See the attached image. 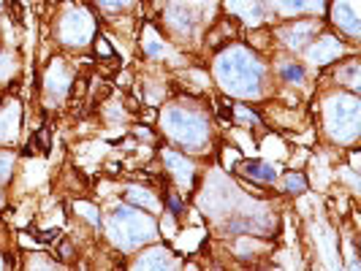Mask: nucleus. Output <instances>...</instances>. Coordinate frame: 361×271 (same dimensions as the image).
<instances>
[{
	"label": "nucleus",
	"mask_w": 361,
	"mask_h": 271,
	"mask_svg": "<svg viewBox=\"0 0 361 271\" xmlns=\"http://www.w3.org/2000/svg\"><path fill=\"white\" fill-rule=\"evenodd\" d=\"M217 79L236 95H253L261 82V63L247 49L234 46L217 60Z\"/></svg>",
	"instance_id": "1"
},
{
	"label": "nucleus",
	"mask_w": 361,
	"mask_h": 271,
	"mask_svg": "<svg viewBox=\"0 0 361 271\" xmlns=\"http://www.w3.org/2000/svg\"><path fill=\"white\" fill-rule=\"evenodd\" d=\"M114 234L120 236V244L133 247V244H142L147 239H152L155 236V225L142 212H136L130 206H120L114 212Z\"/></svg>",
	"instance_id": "2"
},
{
	"label": "nucleus",
	"mask_w": 361,
	"mask_h": 271,
	"mask_svg": "<svg viewBox=\"0 0 361 271\" xmlns=\"http://www.w3.org/2000/svg\"><path fill=\"white\" fill-rule=\"evenodd\" d=\"M166 130L174 139H180L182 144H190V146L204 144V139H207V125L201 122L199 117H193L188 111H180V108H171L166 114Z\"/></svg>",
	"instance_id": "3"
},
{
	"label": "nucleus",
	"mask_w": 361,
	"mask_h": 271,
	"mask_svg": "<svg viewBox=\"0 0 361 271\" xmlns=\"http://www.w3.org/2000/svg\"><path fill=\"white\" fill-rule=\"evenodd\" d=\"M331 125L337 139H353L359 130V103L356 98H340L331 103Z\"/></svg>",
	"instance_id": "4"
},
{
	"label": "nucleus",
	"mask_w": 361,
	"mask_h": 271,
	"mask_svg": "<svg viewBox=\"0 0 361 271\" xmlns=\"http://www.w3.org/2000/svg\"><path fill=\"white\" fill-rule=\"evenodd\" d=\"M359 0H334L331 3V17L343 27L348 36H359L361 17H359Z\"/></svg>",
	"instance_id": "5"
},
{
	"label": "nucleus",
	"mask_w": 361,
	"mask_h": 271,
	"mask_svg": "<svg viewBox=\"0 0 361 271\" xmlns=\"http://www.w3.org/2000/svg\"><path fill=\"white\" fill-rule=\"evenodd\" d=\"M60 33H63V41H68V44H82L92 33L90 14L87 11H71L68 17L63 19Z\"/></svg>",
	"instance_id": "6"
},
{
	"label": "nucleus",
	"mask_w": 361,
	"mask_h": 271,
	"mask_svg": "<svg viewBox=\"0 0 361 271\" xmlns=\"http://www.w3.org/2000/svg\"><path fill=\"white\" fill-rule=\"evenodd\" d=\"M343 54V44L337 41V38H321L318 41V46H312L310 49V60L315 63V65H324V63H331V60H337Z\"/></svg>",
	"instance_id": "7"
},
{
	"label": "nucleus",
	"mask_w": 361,
	"mask_h": 271,
	"mask_svg": "<svg viewBox=\"0 0 361 271\" xmlns=\"http://www.w3.org/2000/svg\"><path fill=\"white\" fill-rule=\"evenodd\" d=\"M315 30H318V25H315V22H299V25L288 27L283 36H286V44H288V46H296V49H299V46H305V44H307L310 36H312Z\"/></svg>",
	"instance_id": "8"
},
{
	"label": "nucleus",
	"mask_w": 361,
	"mask_h": 271,
	"mask_svg": "<svg viewBox=\"0 0 361 271\" xmlns=\"http://www.w3.org/2000/svg\"><path fill=\"white\" fill-rule=\"evenodd\" d=\"M242 171H245L247 177H253V179H261V182L277 179V165H269V163H261V160L242 163Z\"/></svg>",
	"instance_id": "9"
},
{
	"label": "nucleus",
	"mask_w": 361,
	"mask_h": 271,
	"mask_svg": "<svg viewBox=\"0 0 361 271\" xmlns=\"http://www.w3.org/2000/svg\"><path fill=\"white\" fill-rule=\"evenodd\" d=\"M324 0H277V6L288 14H296V11H315Z\"/></svg>",
	"instance_id": "10"
},
{
	"label": "nucleus",
	"mask_w": 361,
	"mask_h": 271,
	"mask_svg": "<svg viewBox=\"0 0 361 271\" xmlns=\"http://www.w3.org/2000/svg\"><path fill=\"white\" fill-rule=\"evenodd\" d=\"M166 44H163L161 38L155 36L152 30L147 33V38H145V54H149V57H166Z\"/></svg>",
	"instance_id": "11"
},
{
	"label": "nucleus",
	"mask_w": 361,
	"mask_h": 271,
	"mask_svg": "<svg viewBox=\"0 0 361 271\" xmlns=\"http://www.w3.org/2000/svg\"><path fill=\"white\" fill-rule=\"evenodd\" d=\"M33 152H49V130L47 127H41L36 136H33V141H30V149H27V155H33Z\"/></svg>",
	"instance_id": "12"
},
{
	"label": "nucleus",
	"mask_w": 361,
	"mask_h": 271,
	"mask_svg": "<svg viewBox=\"0 0 361 271\" xmlns=\"http://www.w3.org/2000/svg\"><path fill=\"white\" fill-rule=\"evenodd\" d=\"M11 122H17V114H0V141H6V139H14V133H17V125L11 127Z\"/></svg>",
	"instance_id": "13"
},
{
	"label": "nucleus",
	"mask_w": 361,
	"mask_h": 271,
	"mask_svg": "<svg viewBox=\"0 0 361 271\" xmlns=\"http://www.w3.org/2000/svg\"><path fill=\"white\" fill-rule=\"evenodd\" d=\"M166 163H169V165H174L171 171H174L177 177H182V179H188V177H190V163H185V160L180 158V155L169 152V155H166Z\"/></svg>",
	"instance_id": "14"
},
{
	"label": "nucleus",
	"mask_w": 361,
	"mask_h": 271,
	"mask_svg": "<svg viewBox=\"0 0 361 271\" xmlns=\"http://www.w3.org/2000/svg\"><path fill=\"white\" fill-rule=\"evenodd\" d=\"M280 73H283V79H286V82H290V84H302V79H305V68H302V65H296V63L283 65V68H280Z\"/></svg>",
	"instance_id": "15"
},
{
	"label": "nucleus",
	"mask_w": 361,
	"mask_h": 271,
	"mask_svg": "<svg viewBox=\"0 0 361 271\" xmlns=\"http://www.w3.org/2000/svg\"><path fill=\"white\" fill-rule=\"evenodd\" d=\"M286 190H288V193H305V190H307L305 174H296V171L288 174V177H286Z\"/></svg>",
	"instance_id": "16"
},
{
	"label": "nucleus",
	"mask_w": 361,
	"mask_h": 271,
	"mask_svg": "<svg viewBox=\"0 0 361 271\" xmlns=\"http://www.w3.org/2000/svg\"><path fill=\"white\" fill-rule=\"evenodd\" d=\"M128 198H130V201H139V203H145V206H149V209H158V201L152 198L149 193H142L139 187H133V190H128Z\"/></svg>",
	"instance_id": "17"
},
{
	"label": "nucleus",
	"mask_w": 361,
	"mask_h": 271,
	"mask_svg": "<svg viewBox=\"0 0 361 271\" xmlns=\"http://www.w3.org/2000/svg\"><path fill=\"white\" fill-rule=\"evenodd\" d=\"M95 52H98V57H104V60H117V54H114V49H111V44H109L106 38H98L95 41Z\"/></svg>",
	"instance_id": "18"
},
{
	"label": "nucleus",
	"mask_w": 361,
	"mask_h": 271,
	"mask_svg": "<svg viewBox=\"0 0 361 271\" xmlns=\"http://www.w3.org/2000/svg\"><path fill=\"white\" fill-rule=\"evenodd\" d=\"M8 14H11V22H17V25H25V6L14 0L11 6H8Z\"/></svg>",
	"instance_id": "19"
},
{
	"label": "nucleus",
	"mask_w": 361,
	"mask_h": 271,
	"mask_svg": "<svg viewBox=\"0 0 361 271\" xmlns=\"http://www.w3.org/2000/svg\"><path fill=\"white\" fill-rule=\"evenodd\" d=\"M76 209H82V215L87 217L92 225H101V215H95V209H92L90 203H76Z\"/></svg>",
	"instance_id": "20"
},
{
	"label": "nucleus",
	"mask_w": 361,
	"mask_h": 271,
	"mask_svg": "<svg viewBox=\"0 0 361 271\" xmlns=\"http://www.w3.org/2000/svg\"><path fill=\"white\" fill-rule=\"evenodd\" d=\"M236 163H239V152L228 146V149L223 152V165H226V168H231V165H236Z\"/></svg>",
	"instance_id": "21"
},
{
	"label": "nucleus",
	"mask_w": 361,
	"mask_h": 271,
	"mask_svg": "<svg viewBox=\"0 0 361 271\" xmlns=\"http://www.w3.org/2000/svg\"><path fill=\"white\" fill-rule=\"evenodd\" d=\"M130 3H133V0H101L104 8H126Z\"/></svg>",
	"instance_id": "22"
},
{
	"label": "nucleus",
	"mask_w": 361,
	"mask_h": 271,
	"mask_svg": "<svg viewBox=\"0 0 361 271\" xmlns=\"http://www.w3.org/2000/svg\"><path fill=\"white\" fill-rule=\"evenodd\" d=\"M109 87L106 84H101V87H95V101H101V98H109Z\"/></svg>",
	"instance_id": "23"
},
{
	"label": "nucleus",
	"mask_w": 361,
	"mask_h": 271,
	"mask_svg": "<svg viewBox=\"0 0 361 271\" xmlns=\"http://www.w3.org/2000/svg\"><path fill=\"white\" fill-rule=\"evenodd\" d=\"M0 3H3V0H0Z\"/></svg>",
	"instance_id": "24"
}]
</instances>
